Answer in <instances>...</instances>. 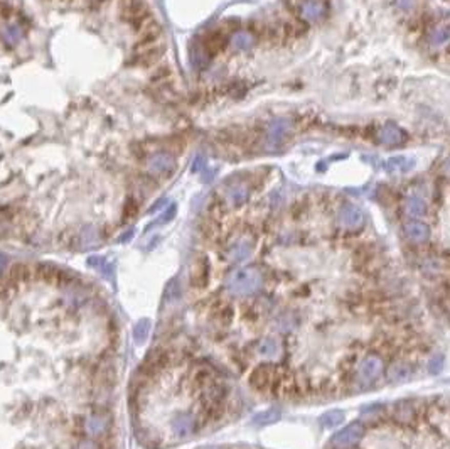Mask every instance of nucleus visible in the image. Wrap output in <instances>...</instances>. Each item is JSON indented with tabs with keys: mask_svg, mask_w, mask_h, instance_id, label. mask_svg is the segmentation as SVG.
I'll return each mask as SVG.
<instances>
[{
	"mask_svg": "<svg viewBox=\"0 0 450 449\" xmlns=\"http://www.w3.org/2000/svg\"><path fill=\"white\" fill-rule=\"evenodd\" d=\"M39 266L0 270V449H56L61 421L54 395L51 297Z\"/></svg>",
	"mask_w": 450,
	"mask_h": 449,
	"instance_id": "nucleus-1",
	"label": "nucleus"
},
{
	"mask_svg": "<svg viewBox=\"0 0 450 449\" xmlns=\"http://www.w3.org/2000/svg\"><path fill=\"white\" fill-rule=\"evenodd\" d=\"M260 287H262V274L253 267L236 270L226 280V291L236 297L255 294Z\"/></svg>",
	"mask_w": 450,
	"mask_h": 449,
	"instance_id": "nucleus-2",
	"label": "nucleus"
},
{
	"mask_svg": "<svg viewBox=\"0 0 450 449\" xmlns=\"http://www.w3.org/2000/svg\"><path fill=\"white\" fill-rule=\"evenodd\" d=\"M362 434H365V425L361 422H353L332 437V446L336 449H348L354 446L361 439Z\"/></svg>",
	"mask_w": 450,
	"mask_h": 449,
	"instance_id": "nucleus-3",
	"label": "nucleus"
},
{
	"mask_svg": "<svg viewBox=\"0 0 450 449\" xmlns=\"http://www.w3.org/2000/svg\"><path fill=\"white\" fill-rule=\"evenodd\" d=\"M381 370H383V361L379 360L378 356L369 355L359 363V368H357V380H359V383L362 385H369L381 375Z\"/></svg>",
	"mask_w": 450,
	"mask_h": 449,
	"instance_id": "nucleus-4",
	"label": "nucleus"
},
{
	"mask_svg": "<svg viewBox=\"0 0 450 449\" xmlns=\"http://www.w3.org/2000/svg\"><path fill=\"white\" fill-rule=\"evenodd\" d=\"M292 129L290 120L287 118H276L270 124L267 130V146L270 149H278L285 142L288 132Z\"/></svg>",
	"mask_w": 450,
	"mask_h": 449,
	"instance_id": "nucleus-5",
	"label": "nucleus"
},
{
	"mask_svg": "<svg viewBox=\"0 0 450 449\" xmlns=\"http://www.w3.org/2000/svg\"><path fill=\"white\" fill-rule=\"evenodd\" d=\"M297 14L307 22H317L327 14V4L324 0H302L298 4Z\"/></svg>",
	"mask_w": 450,
	"mask_h": 449,
	"instance_id": "nucleus-6",
	"label": "nucleus"
},
{
	"mask_svg": "<svg viewBox=\"0 0 450 449\" xmlns=\"http://www.w3.org/2000/svg\"><path fill=\"white\" fill-rule=\"evenodd\" d=\"M147 171L152 174L167 176L176 171V159L169 152H157L147 160Z\"/></svg>",
	"mask_w": 450,
	"mask_h": 449,
	"instance_id": "nucleus-7",
	"label": "nucleus"
},
{
	"mask_svg": "<svg viewBox=\"0 0 450 449\" xmlns=\"http://www.w3.org/2000/svg\"><path fill=\"white\" fill-rule=\"evenodd\" d=\"M339 223L346 230H357L365 224V213L356 205H346L339 211Z\"/></svg>",
	"mask_w": 450,
	"mask_h": 449,
	"instance_id": "nucleus-8",
	"label": "nucleus"
},
{
	"mask_svg": "<svg viewBox=\"0 0 450 449\" xmlns=\"http://www.w3.org/2000/svg\"><path fill=\"white\" fill-rule=\"evenodd\" d=\"M194 427H196L194 417L191 416V414H187V412L176 414V416L172 417V421H170V431H172V434H174L176 437L191 436L194 433Z\"/></svg>",
	"mask_w": 450,
	"mask_h": 449,
	"instance_id": "nucleus-9",
	"label": "nucleus"
},
{
	"mask_svg": "<svg viewBox=\"0 0 450 449\" xmlns=\"http://www.w3.org/2000/svg\"><path fill=\"white\" fill-rule=\"evenodd\" d=\"M378 139L384 146H400V144L405 142V132H403L400 127L395 125L393 122H388L378 134Z\"/></svg>",
	"mask_w": 450,
	"mask_h": 449,
	"instance_id": "nucleus-10",
	"label": "nucleus"
},
{
	"mask_svg": "<svg viewBox=\"0 0 450 449\" xmlns=\"http://www.w3.org/2000/svg\"><path fill=\"white\" fill-rule=\"evenodd\" d=\"M251 383L255 385L258 390H267L275 383V370L272 366H260L253 372L251 375Z\"/></svg>",
	"mask_w": 450,
	"mask_h": 449,
	"instance_id": "nucleus-11",
	"label": "nucleus"
},
{
	"mask_svg": "<svg viewBox=\"0 0 450 449\" xmlns=\"http://www.w3.org/2000/svg\"><path fill=\"white\" fill-rule=\"evenodd\" d=\"M405 233L415 243H423L430 238V228L422 221H408L405 224Z\"/></svg>",
	"mask_w": 450,
	"mask_h": 449,
	"instance_id": "nucleus-12",
	"label": "nucleus"
},
{
	"mask_svg": "<svg viewBox=\"0 0 450 449\" xmlns=\"http://www.w3.org/2000/svg\"><path fill=\"white\" fill-rule=\"evenodd\" d=\"M211 61V56H209V51H207V48L204 44L201 43H196L192 44L191 48V63L198 68V70H204V68H207V65H209Z\"/></svg>",
	"mask_w": 450,
	"mask_h": 449,
	"instance_id": "nucleus-13",
	"label": "nucleus"
},
{
	"mask_svg": "<svg viewBox=\"0 0 450 449\" xmlns=\"http://www.w3.org/2000/svg\"><path fill=\"white\" fill-rule=\"evenodd\" d=\"M248 188L243 184H234L226 191V201L229 206H241L248 199Z\"/></svg>",
	"mask_w": 450,
	"mask_h": 449,
	"instance_id": "nucleus-14",
	"label": "nucleus"
},
{
	"mask_svg": "<svg viewBox=\"0 0 450 449\" xmlns=\"http://www.w3.org/2000/svg\"><path fill=\"white\" fill-rule=\"evenodd\" d=\"M253 252V243L248 240H240L238 243H236L231 250H229V260L233 262H241V260H246L248 257L251 255Z\"/></svg>",
	"mask_w": 450,
	"mask_h": 449,
	"instance_id": "nucleus-15",
	"label": "nucleus"
},
{
	"mask_svg": "<svg viewBox=\"0 0 450 449\" xmlns=\"http://www.w3.org/2000/svg\"><path fill=\"white\" fill-rule=\"evenodd\" d=\"M231 44L234 49L248 51L255 46V37H253V34L248 31H238L231 36Z\"/></svg>",
	"mask_w": 450,
	"mask_h": 449,
	"instance_id": "nucleus-16",
	"label": "nucleus"
},
{
	"mask_svg": "<svg viewBox=\"0 0 450 449\" xmlns=\"http://www.w3.org/2000/svg\"><path fill=\"white\" fill-rule=\"evenodd\" d=\"M426 211V206H425V201L420 199V198H408L406 203H405V213L408 216L412 218H420L423 216Z\"/></svg>",
	"mask_w": 450,
	"mask_h": 449,
	"instance_id": "nucleus-17",
	"label": "nucleus"
},
{
	"mask_svg": "<svg viewBox=\"0 0 450 449\" xmlns=\"http://www.w3.org/2000/svg\"><path fill=\"white\" fill-rule=\"evenodd\" d=\"M258 353L265 358H273L280 353V344L275 339H263V341L258 343Z\"/></svg>",
	"mask_w": 450,
	"mask_h": 449,
	"instance_id": "nucleus-18",
	"label": "nucleus"
},
{
	"mask_svg": "<svg viewBox=\"0 0 450 449\" xmlns=\"http://www.w3.org/2000/svg\"><path fill=\"white\" fill-rule=\"evenodd\" d=\"M410 373H412V370H410V366L405 365V363H396L390 368L388 372V378L390 380H395V382H403V380L410 378Z\"/></svg>",
	"mask_w": 450,
	"mask_h": 449,
	"instance_id": "nucleus-19",
	"label": "nucleus"
},
{
	"mask_svg": "<svg viewBox=\"0 0 450 449\" xmlns=\"http://www.w3.org/2000/svg\"><path fill=\"white\" fill-rule=\"evenodd\" d=\"M344 421V414L341 411H329L320 417V424L324 427H336Z\"/></svg>",
	"mask_w": 450,
	"mask_h": 449,
	"instance_id": "nucleus-20",
	"label": "nucleus"
},
{
	"mask_svg": "<svg viewBox=\"0 0 450 449\" xmlns=\"http://www.w3.org/2000/svg\"><path fill=\"white\" fill-rule=\"evenodd\" d=\"M148 333H150V321H148V319H140V321H138V323H137L135 330H134V338H135V341L143 343V341H145V339H147Z\"/></svg>",
	"mask_w": 450,
	"mask_h": 449,
	"instance_id": "nucleus-21",
	"label": "nucleus"
},
{
	"mask_svg": "<svg viewBox=\"0 0 450 449\" xmlns=\"http://www.w3.org/2000/svg\"><path fill=\"white\" fill-rule=\"evenodd\" d=\"M430 43L434 46H440V44H445L447 39H448V29L447 27H435L434 31L430 32Z\"/></svg>",
	"mask_w": 450,
	"mask_h": 449,
	"instance_id": "nucleus-22",
	"label": "nucleus"
},
{
	"mask_svg": "<svg viewBox=\"0 0 450 449\" xmlns=\"http://www.w3.org/2000/svg\"><path fill=\"white\" fill-rule=\"evenodd\" d=\"M278 419H280V411H278V409H268V411L258 414V416L255 417V422H258V424H272L275 421H278Z\"/></svg>",
	"mask_w": 450,
	"mask_h": 449,
	"instance_id": "nucleus-23",
	"label": "nucleus"
},
{
	"mask_svg": "<svg viewBox=\"0 0 450 449\" xmlns=\"http://www.w3.org/2000/svg\"><path fill=\"white\" fill-rule=\"evenodd\" d=\"M297 324V319H295V316H292V314H284L282 316V318L278 319V326H280V330L282 331H288V330H292L293 326Z\"/></svg>",
	"mask_w": 450,
	"mask_h": 449,
	"instance_id": "nucleus-24",
	"label": "nucleus"
},
{
	"mask_svg": "<svg viewBox=\"0 0 450 449\" xmlns=\"http://www.w3.org/2000/svg\"><path fill=\"white\" fill-rule=\"evenodd\" d=\"M179 294H181V292H179V287H177V279H172L169 282V285H167L165 296H167V299H169L170 302H174V301H177Z\"/></svg>",
	"mask_w": 450,
	"mask_h": 449,
	"instance_id": "nucleus-25",
	"label": "nucleus"
},
{
	"mask_svg": "<svg viewBox=\"0 0 450 449\" xmlns=\"http://www.w3.org/2000/svg\"><path fill=\"white\" fill-rule=\"evenodd\" d=\"M176 211H177V208H176V205H170L169 206V210H167L162 216L159 218V221L157 223H167V221H170L172 218L176 216Z\"/></svg>",
	"mask_w": 450,
	"mask_h": 449,
	"instance_id": "nucleus-26",
	"label": "nucleus"
},
{
	"mask_svg": "<svg viewBox=\"0 0 450 449\" xmlns=\"http://www.w3.org/2000/svg\"><path fill=\"white\" fill-rule=\"evenodd\" d=\"M396 7L401 10H413L417 7V0H396Z\"/></svg>",
	"mask_w": 450,
	"mask_h": 449,
	"instance_id": "nucleus-27",
	"label": "nucleus"
},
{
	"mask_svg": "<svg viewBox=\"0 0 450 449\" xmlns=\"http://www.w3.org/2000/svg\"><path fill=\"white\" fill-rule=\"evenodd\" d=\"M204 164H206V160H204V157H203V155H198V157L194 159V162H192V168H191V171H192V172H199L201 169L204 168Z\"/></svg>",
	"mask_w": 450,
	"mask_h": 449,
	"instance_id": "nucleus-28",
	"label": "nucleus"
},
{
	"mask_svg": "<svg viewBox=\"0 0 450 449\" xmlns=\"http://www.w3.org/2000/svg\"><path fill=\"white\" fill-rule=\"evenodd\" d=\"M442 365H443V358H442V356H438V361H437V358L432 360L430 361V370H432V373L440 372L442 370Z\"/></svg>",
	"mask_w": 450,
	"mask_h": 449,
	"instance_id": "nucleus-29",
	"label": "nucleus"
},
{
	"mask_svg": "<svg viewBox=\"0 0 450 449\" xmlns=\"http://www.w3.org/2000/svg\"><path fill=\"white\" fill-rule=\"evenodd\" d=\"M164 205H167V199H165V198H162V199H159V201H157V203H155V205L152 206V208H150V210H148V213H155V211H159L160 208H162V206H164Z\"/></svg>",
	"mask_w": 450,
	"mask_h": 449,
	"instance_id": "nucleus-30",
	"label": "nucleus"
}]
</instances>
